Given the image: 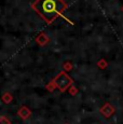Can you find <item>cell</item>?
I'll list each match as a JSON object with an SVG mask.
<instances>
[{
	"label": "cell",
	"instance_id": "1",
	"mask_svg": "<svg viewBox=\"0 0 123 124\" xmlns=\"http://www.w3.org/2000/svg\"><path fill=\"white\" fill-rule=\"evenodd\" d=\"M40 12L50 21L53 18L61 9H63V3L60 0H39Z\"/></svg>",
	"mask_w": 123,
	"mask_h": 124
}]
</instances>
